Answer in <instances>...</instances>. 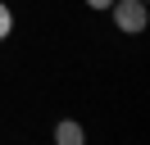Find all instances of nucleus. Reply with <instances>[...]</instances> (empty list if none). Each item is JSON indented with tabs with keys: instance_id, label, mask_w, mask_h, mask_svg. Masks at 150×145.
<instances>
[{
	"instance_id": "nucleus-1",
	"label": "nucleus",
	"mask_w": 150,
	"mask_h": 145,
	"mask_svg": "<svg viewBox=\"0 0 150 145\" xmlns=\"http://www.w3.org/2000/svg\"><path fill=\"white\" fill-rule=\"evenodd\" d=\"M105 14H109V18H114V27H118V32H127V36L146 32V23H150V9H146V0H114Z\"/></svg>"
},
{
	"instance_id": "nucleus-4",
	"label": "nucleus",
	"mask_w": 150,
	"mask_h": 145,
	"mask_svg": "<svg viewBox=\"0 0 150 145\" xmlns=\"http://www.w3.org/2000/svg\"><path fill=\"white\" fill-rule=\"evenodd\" d=\"M109 5H114V0H86V9H100V14H105Z\"/></svg>"
},
{
	"instance_id": "nucleus-2",
	"label": "nucleus",
	"mask_w": 150,
	"mask_h": 145,
	"mask_svg": "<svg viewBox=\"0 0 150 145\" xmlns=\"http://www.w3.org/2000/svg\"><path fill=\"white\" fill-rule=\"evenodd\" d=\"M55 145H86V127L77 118H59L55 122Z\"/></svg>"
},
{
	"instance_id": "nucleus-3",
	"label": "nucleus",
	"mask_w": 150,
	"mask_h": 145,
	"mask_svg": "<svg viewBox=\"0 0 150 145\" xmlns=\"http://www.w3.org/2000/svg\"><path fill=\"white\" fill-rule=\"evenodd\" d=\"M9 36H14V9L0 0V41H9Z\"/></svg>"
}]
</instances>
